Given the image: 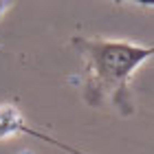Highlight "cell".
Masks as SVG:
<instances>
[{
    "instance_id": "obj_2",
    "label": "cell",
    "mask_w": 154,
    "mask_h": 154,
    "mask_svg": "<svg viewBox=\"0 0 154 154\" xmlns=\"http://www.w3.org/2000/svg\"><path fill=\"white\" fill-rule=\"evenodd\" d=\"M31 134H33V137H40V139H44V141H48V143H55V145H60L62 150H66V152H71V154H84V152L75 150V148H68V145H64V143H57L55 139H46L44 134H40V132H35V130H31Z\"/></svg>"
},
{
    "instance_id": "obj_1",
    "label": "cell",
    "mask_w": 154,
    "mask_h": 154,
    "mask_svg": "<svg viewBox=\"0 0 154 154\" xmlns=\"http://www.w3.org/2000/svg\"><path fill=\"white\" fill-rule=\"evenodd\" d=\"M73 42L88 57L86 99L97 106L106 97H110L123 115L134 112L128 82L132 73L154 55V46H141L119 40L112 42V40H84V38H75Z\"/></svg>"
}]
</instances>
